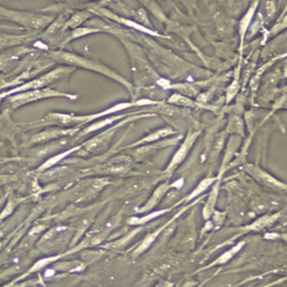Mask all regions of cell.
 Segmentation results:
<instances>
[{
	"instance_id": "obj_3",
	"label": "cell",
	"mask_w": 287,
	"mask_h": 287,
	"mask_svg": "<svg viewBox=\"0 0 287 287\" xmlns=\"http://www.w3.org/2000/svg\"><path fill=\"white\" fill-rule=\"evenodd\" d=\"M89 12L92 13V14H97L99 16H101V17H106V18L112 20V21H114V23H117L119 25H124V26L127 27V28L135 30L137 32H140V33H144V34L154 36V37H163L161 34H159V33H157L156 31H154L153 28H148V27L144 26L142 24L138 23V21H136V20H131V19H128V18L121 17V16L116 15L114 13L110 12V10H108L106 8L91 7V8H89Z\"/></svg>"
},
{
	"instance_id": "obj_25",
	"label": "cell",
	"mask_w": 287,
	"mask_h": 287,
	"mask_svg": "<svg viewBox=\"0 0 287 287\" xmlns=\"http://www.w3.org/2000/svg\"><path fill=\"white\" fill-rule=\"evenodd\" d=\"M242 245H244V244H239L238 246H236L235 248H233V249H230L229 251L223 253V255H222L221 257H220L215 263H217V264H223V263H225V262H228L229 259H230L231 257H233L237 251H238V250L240 249V248L242 247Z\"/></svg>"
},
{
	"instance_id": "obj_1",
	"label": "cell",
	"mask_w": 287,
	"mask_h": 287,
	"mask_svg": "<svg viewBox=\"0 0 287 287\" xmlns=\"http://www.w3.org/2000/svg\"><path fill=\"white\" fill-rule=\"evenodd\" d=\"M53 59L55 61H58V62L68 63V64L74 65V66H79V68L90 70L92 72H96V73L107 76V78L111 79L113 81H117L118 83H120L121 85H124L130 93H132L135 90V85H132L130 82H128L125 78H123V76L118 74L116 71L111 70L110 68H108V66H106L100 62H97V61L85 59L83 56H80V55H78V54L69 53V52L54 53Z\"/></svg>"
},
{
	"instance_id": "obj_23",
	"label": "cell",
	"mask_w": 287,
	"mask_h": 287,
	"mask_svg": "<svg viewBox=\"0 0 287 287\" xmlns=\"http://www.w3.org/2000/svg\"><path fill=\"white\" fill-rule=\"evenodd\" d=\"M163 230V228H161V229H158L157 231H155V233H153L152 235H150L147 237V238L142 241V244L138 247V249H137V251H136V253H140V252H142L144 250H146L148 247H150L151 245H152V242L155 240V238L156 237L158 236V234L161 233V231Z\"/></svg>"
},
{
	"instance_id": "obj_24",
	"label": "cell",
	"mask_w": 287,
	"mask_h": 287,
	"mask_svg": "<svg viewBox=\"0 0 287 287\" xmlns=\"http://www.w3.org/2000/svg\"><path fill=\"white\" fill-rule=\"evenodd\" d=\"M213 181H214V179H206V180H203L200 184H198V186L196 187V189L193 191V193L192 194L190 195V200L191 198H193V197H195L196 195H198V194H201L202 192H204L206 191L208 187L211 185L212 183H213Z\"/></svg>"
},
{
	"instance_id": "obj_30",
	"label": "cell",
	"mask_w": 287,
	"mask_h": 287,
	"mask_svg": "<svg viewBox=\"0 0 287 287\" xmlns=\"http://www.w3.org/2000/svg\"><path fill=\"white\" fill-rule=\"evenodd\" d=\"M83 2H87V0H83Z\"/></svg>"
},
{
	"instance_id": "obj_21",
	"label": "cell",
	"mask_w": 287,
	"mask_h": 287,
	"mask_svg": "<svg viewBox=\"0 0 287 287\" xmlns=\"http://www.w3.org/2000/svg\"><path fill=\"white\" fill-rule=\"evenodd\" d=\"M165 212H166V210H162V211H157V212L147 214V215H145V217H142V218H131L129 220V223L130 224H142V223H146V222L150 221V220L156 218V217H158V215H161V214H163Z\"/></svg>"
},
{
	"instance_id": "obj_2",
	"label": "cell",
	"mask_w": 287,
	"mask_h": 287,
	"mask_svg": "<svg viewBox=\"0 0 287 287\" xmlns=\"http://www.w3.org/2000/svg\"><path fill=\"white\" fill-rule=\"evenodd\" d=\"M121 41H123L125 47L129 53L132 71H134L132 72V73H134V80L137 82H141V84H146V82L157 83V81L161 79V76L154 71L150 62L146 60L142 49L134 43L124 40Z\"/></svg>"
},
{
	"instance_id": "obj_15",
	"label": "cell",
	"mask_w": 287,
	"mask_h": 287,
	"mask_svg": "<svg viewBox=\"0 0 287 287\" xmlns=\"http://www.w3.org/2000/svg\"><path fill=\"white\" fill-rule=\"evenodd\" d=\"M286 19H287V17H286V8L283 10V13H281V15H280V17L278 18V20L276 21V24L272 27V30H270L266 35H265V37H264V43L266 42V41H268L269 38H272V37H274V36H276V35H278L279 33L281 32V31H284L285 28H286Z\"/></svg>"
},
{
	"instance_id": "obj_5",
	"label": "cell",
	"mask_w": 287,
	"mask_h": 287,
	"mask_svg": "<svg viewBox=\"0 0 287 287\" xmlns=\"http://www.w3.org/2000/svg\"><path fill=\"white\" fill-rule=\"evenodd\" d=\"M71 71L69 68H59V69H55L51 72H48L47 74L41 76V78H38L36 80H33L31 81L30 83H26L20 85L18 88H16L15 90L10 91L9 93H13V92H23V91H30V90H37V89H43V87L47 85L48 83H51L54 80L59 79L60 76H62L66 72Z\"/></svg>"
},
{
	"instance_id": "obj_13",
	"label": "cell",
	"mask_w": 287,
	"mask_h": 287,
	"mask_svg": "<svg viewBox=\"0 0 287 287\" xmlns=\"http://www.w3.org/2000/svg\"><path fill=\"white\" fill-rule=\"evenodd\" d=\"M78 129H51V130H46L44 132H41L37 136H35L33 138L32 141L33 142H42V141H46L49 139H53V138H58L61 136H65V135H73L76 132Z\"/></svg>"
},
{
	"instance_id": "obj_9",
	"label": "cell",
	"mask_w": 287,
	"mask_h": 287,
	"mask_svg": "<svg viewBox=\"0 0 287 287\" xmlns=\"http://www.w3.org/2000/svg\"><path fill=\"white\" fill-rule=\"evenodd\" d=\"M259 3H261V0H253L251 3V5L249 6V8L247 9V12L245 13V15L242 16L241 19H240V23H239V35H240V45L242 47L244 45V41H245V37L246 34L248 32V28L250 27V24L252 23V19L255 17V14L258 9L259 6Z\"/></svg>"
},
{
	"instance_id": "obj_20",
	"label": "cell",
	"mask_w": 287,
	"mask_h": 287,
	"mask_svg": "<svg viewBox=\"0 0 287 287\" xmlns=\"http://www.w3.org/2000/svg\"><path fill=\"white\" fill-rule=\"evenodd\" d=\"M276 219H277V214L266 215V217H263L262 219H259L258 221H256L255 223L251 224V227H249V229L250 230H261L265 227H267L268 224L274 222Z\"/></svg>"
},
{
	"instance_id": "obj_26",
	"label": "cell",
	"mask_w": 287,
	"mask_h": 287,
	"mask_svg": "<svg viewBox=\"0 0 287 287\" xmlns=\"http://www.w3.org/2000/svg\"><path fill=\"white\" fill-rule=\"evenodd\" d=\"M265 12H266L267 19H272L274 17V15L276 14V4L273 0H267L266 4H265Z\"/></svg>"
},
{
	"instance_id": "obj_22",
	"label": "cell",
	"mask_w": 287,
	"mask_h": 287,
	"mask_svg": "<svg viewBox=\"0 0 287 287\" xmlns=\"http://www.w3.org/2000/svg\"><path fill=\"white\" fill-rule=\"evenodd\" d=\"M239 87H240V83H239L238 76H237L233 83L228 87L227 92H225V99H227V102H230L236 97L237 92L239 91Z\"/></svg>"
},
{
	"instance_id": "obj_17",
	"label": "cell",
	"mask_w": 287,
	"mask_h": 287,
	"mask_svg": "<svg viewBox=\"0 0 287 287\" xmlns=\"http://www.w3.org/2000/svg\"><path fill=\"white\" fill-rule=\"evenodd\" d=\"M167 187H168V185H166V184L159 186L158 189L155 191V193H154V195L152 196L150 202H148V203L146 204V207L144 208V209H141V211H147V210H150V209H152L153 207H155L156 204H157L159 201H161V198H162V196L164 195V193L166 192Z\"/></svg>"
},
{
	"instance_id": "obj_4",
	"label": "cell",
	"mask_w": 287,
	"mask_h": 287,
	"mask_svg": "<svg viewBox=\"0 0 287 287\" xmlns=\"http://www.w3.org/2000/svg\"><path fill=\"white\" fill-rule=\"evenodd\" d=\"M52 97H65L69 99H76V96L72 95H66V93H61L56 90H51V89H37V90H30L27 92L19 93V95L15 96L12 98V101L18 104H23L26 102H33L41 100V99H46V98H52Z\"/></svg>"
},
{
	"instance_id": "obj_14",
	"label": "cell",
	"mask_w": 287,
	"mask_h": 287,
	"mask_svg": "<svg viewBox=\"0 0 287 287\" xmlns=\"http://www.w3.org/2000/svg\"><path fill=\"white\" fill-rule=\"evenodd\" d=\"M91 14L89 10H82V12H78L71 16V17L66 20V23L64 24L63 28H72V30H75L78 28V27L83 24L87 19H89L91 17Z\"/></svg>"
},
{
	"instance_id": "obj_18",
	"label": "cell",
	"mask_w": 287,
	"mask_h": 287,
	"mask_svg": "<svg viewBox=\"0 0 287 287\" xmlns=\"http://www.w3.org/2000/svg\"><path fill=\"white\" fill-rule=\"evenodd\" d=\"M80 147H74V148H72V150H70V151H66V152H64V153H61V154H58V155H55V156H53V157H51L48 159L47 162H45L44 163L42 166H41V169H44V168H49V167H52L53 165H55V164H58L61 159H63V158H65L66 156L68 155H70L71 153H73V152H75V151H78Z\"/></svg>"
},
{
	"instance_id": "obj_27",
	"label": "cell",
	"mask_w": 287,
	"mask_h": 287,
	"mask_svg": "<svg viewBox=\"0 0 287 287\" xmlns=\"http://www.w3.org/2000/svg\"><path fill=\"white\" fill-rule=\"evenodd\" d=\"M157 287H173V285L169 284V283H163L162 285H159Z\"/></svg>"
},
{
	"instance_id": "obj_11",
	"label": "cell",
	"mask_w": 287,
	"mask_h": 287,
	"mask_svg": "<svg viewBox=\"0 0 287 287\" xmlns=\"http://www.w3.org/2000/svg\"><path fill=\"white\" fill-rule=\"evenodd\" d=\"M131 166V159L128 156H119L112 158L106 165V170L113 174H124Z\"/></svg>"
},
{
	"instance_id": "obj_19",
	"label": "cell",
	"mask_w": 287,
	"mask_h": 287,
	"mask_svg": "<svg viewBox=\"0 0 287 287\" xmlns=\"http://www.w3.org/2000/svg\"><path fill=\"white\" fill-rule=\"evenodd\" d=\"M229 132H238L240 135H244V123L242 119L238 116H233L228 125Z\"/></svg>"
},
{
	"instance_id": "obj_7",
	"label": "cell",
	"mask_w": 287,
	"mask_h": 287,
	"mask_svg": "<svg viewBox=\"0 0 287 287\" xmlns=\"http://www.w3.org/2000/svg\"><path fill=\"white\" fill-rule=\"evenodd\" d=\"M245 170L248 174H250L253 179H256L258 182H261V183L265 185L272 187V189H285V184L280 183L278 180H276L272 175L265 172L264 169L256 166V165L248 164L245 166Z\"/></svg>"
},
{
	"instance_id": "obj_12",
	"label": "cell",
	"mask_w": 287,
	"mask_h": 287,
	"mask_svg": "<svg viewBox=\"0 0 287 287\" xmlns=\"http://www.w3.org/2000/svg\"><path fill=\"white\" fill-rule=\"evenodd\" d=\"M175 132V130L173 128H170V127H164V128L158 129L156 131L152 132V134L147 135L146 137L141 138L138 141L134 142L132 145H130L129 147H135V146H139L142 145V144H150V142H154V141H157L159 139H162V138L167 137L169 135H173Z\"/></svg>"
},
{
	"instance_id": "obj_10",
	"label": "cell",
	"mask_w": 287,
	"mask_h": 287,
	"mask_svg": "<svg viewBox=\"0 0 287 287\" xmlns=\"http://www.w3.org/2000/svg\"><path fill=\"white\" fill-rule=\"evenodd\" d=\"M135 113H137V112L127 113V114H117V116H113V114L108 116V117H104L102 120H99V121H97V123H93L89 127H87L85 129L82 130V132H80V135L84 136L87 134H89V132H93V131L103 128V127H106V126L112 125L113 123H116V121H120V120H123V119L129 117V116H131V114H135Z\"/></svg>"
},
{
	"instance_id": "obj_29",
	"label": "cell",
	"mask_w": 287,
	"mask_h": 287,
	"mask_svg": "<svg viewBox=\"0 0 287 287\" xmlns=\"http://www.w3.org/2000/svg\"><path fill=\"white\" fill-rule=\"evenodd\" d=\"M245 2H246V3H248V2H249V0H245Z\"/></svg>"
},
{
	"instance_id": "obj_6",
	"label": "cell",
	"mask_w": 287,
	"mask_h": 287,
	"mask_svg": "<svg viewBox=\"0 0 287 287\" xmlns=\"http://www.w3.org/2000/svg\"><path fill=\"white\" fill-rule=\"evenodd\" d=\"M197 137H198V132L197 131L190 132V134L185 137L184 141L182 142V145L180 146L179 150L176 151V153L174 154V156L172 158V161H170V163L168 165V167L166 169L167 173H172L173 170L176 167H178L182 162L184 161V159L187 156V154H189V152L191 151L193 144L195 142Z\"/></svg>"
},
{
	"instance_id": "obj_8",
	"label": "cell",
	"mask_w": 287,
	"mask_h": 287,
	"mask_svg": "<svg viewBox=\"0 0 287 287\" xmlns=\"http://www.w3.org/2000/svg\"><path fill=\"white\" fill-rule=\"evenodd\" d=\"M167 102L168 104H172V106H175V107L214 110L213 106H208L207 103H200L196 100H193V99H191L190 97L181 95V93H173V95L167 99Z\"/></svg>"
},
{
	"instance_id": "obj_16",
	"label": "cell",
	"mask_w": 287,
	"mask_h": 287,
	"mask_svg": "<svg viewBox=\"0 0 287 287\" xmlns=\"http://www.w3.org/2000/svg\"><path fill=\"white\" fill-rule=\"evenodd\" d=\"M101 32H104V31L99 28V27H78V28H75L73 30V32H72L71 37L68 41H73V40H76V38L83 37L87 35H91V34H96V33H101Z\"/></svg>"
},
{
	"instance_id": "obj_28",
	"label": "cell",
	"mask_w": 287,
	"mask_h": 287,
	"mask_svg": "<svg viewBox=\"0 0 287 287\" xmlns=\"http://www.w3.org/2000/svg\"><path fill=\"white\" fill-rule=\"evenodd\" d=\"M191 286H192V284H191V283H190V284L187 283V284H185L184 286H182V287H191Z\"/></svg>"
}]
</instances>
